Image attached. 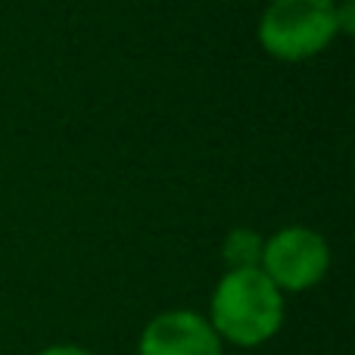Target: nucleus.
I'll list each match as a JSON object with an SVG mask.
<instances>
[{
	"label": "nucleus",
	"mask_w": 355,
	"mask_h": 355,
	"mask_svg": "<svg viewBox=\"0 0 355 355\" xmlns=\"http://www.w3.org/2000/svg\"><path fill=\"white\" fill-rule=\"evenodd\" d=\"M284 296L262 268L227 271L212 293V331L237 346H259L281 331Z\"/></svg>",
	"instance_id": "f257e3e1"
},
{
	"label": "nucleus",
	"mask_w": 355,
	"mask_h": 355,
	"mask_svg": "<svg viewBox=\"0 0 355 355\" xmlns=\"http://www.w3.org/2000/svg\"><path fill=\"white\" fill-rule=\"evenodd\" d=\"M337 35L334 0H271L259 22L262 47L284 62H300L321 53Z\"/></svg>",
	"instance_id": "f03ea898"
},
{
	"label": "nucleus",
	"mask_w": 355,
	"mask_h": 355,
	"mask_svg": "<svg viewBox=\"0 0 355 355\" xmlns=\"http://www.w3.org/2000/svg\"><path fill=\"white\" fill-rule=\"evenodd\" d=\"M259 268L268 275L277 290L300 293L309 290L331 268V250L324 237L309 227H284L271 240L262 243V262Z\"/></svg>",
	"instance_id": "7ed1b4c3"
},
{
	"label": "nucleus",
	"mask_w": 355,
	"mask_h": 355,
	"mask_svg": "<svg viewBox=\"0 0 355 355\" xmlns=\"http://www.w3.org/2000/svg\"><path fill=\"white\" fill-rule=\"evenodd\" d=\"M141 355H221V337L196 312H162L144 327Z\"/></svg>",
	"instance_id": "20e7f679"
},
{
	"label": "nucleus",
	"mask_w": 355,
	"mask_h": 355,
	"mask_svg": "<svg viewBox=\"0 0 355 355\" xmlns=\"http://www.w3.org/2000/svg\"><path fill=\"white\" fill-rule=\"evenodd\" d=\"M262 243L265 240L259 234H252L250 227H237L225 240V262L231 265V271L259 268V262H262Z\"/></svg>",
	"instance_id": "39448f33"
},
{
	"label": "nucleus",
	"mask_w": 355,
	"mask_h": 355,
	"mask_svg": "<svg viewBox=\"0 0 355 355\" xmlns=\"http://www.w3.org/2000/svg\"><path fill=\"white\" fill-rule=\"evenodd\" d=\"M41 355H91V352L81 349V346H50V349H44Z\"/></svg>",
	"instance_id": "423d86ee"
}]
</instances>
